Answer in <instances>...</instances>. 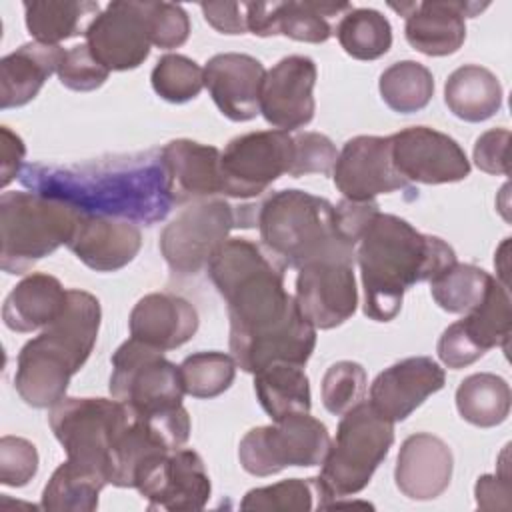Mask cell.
I'll return each mask as SVG.
<instances>
[{
    "label": "cell",
    "instance_id": "obj_8",
    "mask_svg": "<svg viewBox=\"0 0 512 512\" xmlns=\"http://www.w3.org/2000/svg\"><path fill=\"white\" fill-rule=\"evenodd\" d=\"M128 418V408L114 398L64 396L50 408L48 424L66 460L102 474L110 484L112 454Z\"/></svg>",
    "mask_w": 512,
    "mask_h": 512
},
{
    "label": "cell",
    "instance_id": "obj_40",
    "mask_svg": "<svg viewBox=\"0 0 512 512\" xmlns=\"http://www.w3.org/2000/svg\"><path fill=\"white\" fill-rule=\"evenodd\" d=\"M314 496H318L314 478H288L270 486L248 490L240 502V508L266 512H306L314 508Z\"/></svg>",
    "mask_w": 512,
    "mask_h": 512
},
{
    "label": "cell",
    "instance_id": "obj_37",
    "mask_svg": "<svg viewBox=\"0 0 512 512\" xmlns=\"http://www.w3.org/2000/svg\"><path fill=\"white\" fill-rule=\"evenodd\" d=\"M492 280L494 276H490L484 268L454 262L450 268L430 280V294L442 310L452 314H468L482 304Z\"/></svg>",
    "mask_w": 512,
    "mask_h": 512
},
{
    "label": "cell",
    "instance_id": "obj_5",
    "mask_svg": "<svg viewBox=\"0 0 512 512\" xmlns=\"http://www.w3.org/2000/svg\"><path fill=\"white\" fill-rule=\"evenodd\" d=\"M260 240L284 268H302L316 260H356V248L344 242L334 224V206L298 188L272 192L256 206Z\"/></svg>",
    "mask_w": 512,
    "mask_h": 512
},
{
    "label": "cell",
    "instance_id": "obj_50",
    "mask_svg": "<svg viewBox=\"0 0 512 512\" xmlns=\"http://www.w3.org/2000/svg\"><path fill=\"white\" fill-rule=\"evenodd\" d=\"M204 20L222 34L248 32V2H202Z\"/></svg>",
    "mask_w": 512,
    "mask_h": 512
},
{
    "label": "cell",
    "instance_id": "obj_45",
    "mask_svg": "<svg viewBox=\"0 0 512 512\" xmlns=\"http://www.w3.org/2000/svg\"><path fill=\"white\" fill-rule=\"evenodd\" d=\"M36 446L20 436L0 438V484L20 488L26 486L38 472Z\"/></svg>",
    "mask_w": 512,
    "mask_h": 512
},
{
    "label": "cell",
    "instance_id": "obj_33",
    "mask_svg": "<svg viewBox=\"0 0 512 512\" xmlns=\"http://www.w3.org/2000/svg\"><path fill=\"white\" fill-rule=\"evenodd\" d=\"M108 480L72 460L62 462L42 490L40 506L50 512H92Z\"/></svg>",
    "mask_w": 512,
    "mask_h": 512
},
{
    "label": "cell",
    "instance_id": "obj_28",
    "mask_svg": "<svg viewBox=\"0 0 512 512\" xmlns=\"http://www.w3.org/2000/svg\"><path fill=\"white\" fill-rule=\"evenodd\" d=\"M68 290L56 276L32 272L22 278L6 296L2 320L14 332H34L52 324L64 310Z\"/></svg>",
    "mask_w": 512,
    "mask_h": 512
},
{
    "label": "cell",
    "instance_id": "obj_1",
    "mask_svg": "<svg viewBox=\"0 0 512 512\" xmlns=\"http://www.w3.org/2000/svg\"><path fill=\"white\" fill-rule=\"evenodd\" d=\"M228 306L230 354L256 374L272 362L304 366L316 346V328L284 288V266L248 238H228L206 266Z\"/></svg>",
    "mask_w": 512,
    "mask_h": 512
},
{
    "label": "cell",
    "instance_id": "obj_9",
    "mask_svg": "<svg viewBox=\"0 0 512 512\" xmlns=\"http://www.w3.org/2000/svg\"><path fill=\"white\" fill-rule=\"evenodd\" d=\"M110 396L136 416H150L182 406L180 368L162 350L128 338L112 354Z\"/></svg>",
    "mask_w": 512,
    "mask_h": 512
},
{
    "label": "cell",
    "instance_id": "obj_32",
    "mask_svg": "<svg viewBox=\"0 0 512 512\" xmlns=\"http://www.w3.org/2000/svg\"><path fill=\"white\" fill-rule=\"evenodd\" d=\"M510 402L508 382L492 372L470 374L456 388L458 414L478 428L502 424L510 414Z\"/></svg>",
    "mask_w": 512,
    "mask_h": 512
},
{
    "label": "cell",
    "instance_id": "obj_16",
    "mask_svg": "<svg viewBox=\"0 0 512 512\" xmlns=\"http://www.w3.org/2000/svg\"><path fill=\"white\" fill-rule=\"evenodd\" d=\"M86 46L110 72L134 70L150 54V30L144 2L114 0L86 30Z\"/></svg>",
    "mask_w": 512,
    "mask_h": 512
},
{
    "label": "cell",
    "instance_id": "obj_49",
    "mask_svg": "<svg viewBox=\"0 0 512 512\" xmlns=\"http://www.w3.org/2000/svg\"><path fill=\"white\" fill-rule=\"evenodd\" d=\"M436 352H438V358L442 360L444 366L452 368V370H460V368H466L470 364H474L478 358H482L484 354L464 336V332L460 330L458 322L450 324L440 340H438V346H436Z\"/></svg>",
    "mask_w": 512,
    "mask_h": 512
},
{
    "label": "cell",
    "instance_id": "obj_30",
    "mask_svg": "<svg viewBox=\"0 0 512 512\" xmlns=\"http://www.w3.org/2000/svg\"><path fill=\"white\" fill-rule=\"evenodd\" d=\"M22 6L30 36L44 44L86 34L100 14V4L90 0H32Z\"/></svg>",
    "mask_w": 512,
    "mask_h": 512
},
{
    "label": "cell",
    "instance_id": "obj_25",
    "mask_svg": "<svg viewBox=\"0 0 512 512\" xmlns=\"http://www.w3.org/2000/svg\"><path fill=\"white\" fill-rule=\"evenodd\" d=\"M200 318L192 302L170 292L142 296L128 318L130 338L162 352L186 344L198 330Z\"/></svg>",
    "mask_w": 512,
    "mask_h": 512
},
{
    "label": "cell",
    "instance_id": "obj_23",
    "mask_svg": "<svg viewBox=\"0 0 512 512\" xmlns=\"http://www.w3.org/2000/svg\"><path fill=\"white\" fill-rule=\"evenodd\" d=\"M66 246L88 268L116 272L136 258L142 234L130 220L80 212Z\"/></svg>",
    "mask_w": 512,
    "mask_h": 512
},
{
    "label": "cell",
    "instance_id": "obj_14",
    "mask_svg": "<svg viewBox=\"0 0 512 512\" xmlns=\"http://www.w3.org/2000/svg\"><path fill=\"white\" fill-rule=\"evenodd\" d=\"M294 300L300 314L316 330L344 324L358 306L354 262L328 258L298 268Z\"/></svg>",
    "mask_w": 512,
    "mask_h": 512
},
{
    "label": "cell",
    "instance_id": "obj_26",
    "mask_svg": "<svg viewBox=\"0 0 512 512\" xmlns=\"http://www.w3.org/2000/svg\"><path fill=\"white\" fill-rule=\"evenodd\" d=\"M220 150L188 138L170 140L160 156L172 180L176 204L206 200L222 194Z\"/></svg>",
    "mask_w": 512,
    "mask_h": 512
},
{
    "label": "cell",
    "instance_id": "obj_39",
    "mask_svg": "<svg viewBox=\"0 0 512 512\" xmlns=\"http://www.w3.org/2000/svg\"><path fill=\"white\" fill-rule=\"evenodd\" d=\"M154 92L172 104L194 100L204 88V68L184 54H164L152 68Z\"/></svg>",
    "mask_w": 512,
    "mask_h": 512
},
{
    "label": "cell",
    "instance_id": "obj_51",
    "mask_svg": "<svg viewBox=\"0 0 512 512\" xmlns=\"http://www.w3.org/2000/svg\"><path fill=\"white\" fill-rule=\"evenodd\" d=\"M26 156L24 140L8 126H0V186L6 188L14 178L20 176Z\"/></svg>",
    "mask_w": 512,
    "mask_h": 512
},
{
    "label": "cell",
    "instance_id": "obj_15",
    "mask_svg": "<svg viewBox=\"0 0 512 512\" xmlns=\"http://www.w3.org/2000/svg\"><path fill=\"white\" fill-rule=\"evenodd\" d=\"M392 164L408 182L450 184L470 174V160L462 146L444 132L410 126L390 136Z\"/></svg>",
    "mask_w": 512,
    "mask_h": 512
},
{
    "label": "cell",
    "instance_id": "obj_34",
    "mask_svg": "<svg viewBox=\"0 0 512 512\" xmlns=\"http://www.w3.org/2000/svg\"><path fill=\"white\" fill-rule=\"evenodd\" d=\"M458 326L482 354H486L490 348L508 350L512 334L508 286L494 278L482 304L464 314V318L458 320Z\"/></svg>",
    "mask_w": 512,
    "mask_h": 512
},
{
    "label": "cell",
    "instance_id": "obj_21",
    "mask_svg": "<svg viewBox=\"0 0 512 512\" xmlns=\"http://www.w3.org/2000/svg\"><path fill=\"white\" fill-rule=\"evenodd\" d=\"M264 66L258 58L240 52L212 56L204 66V86L218 110L232 122H248L260 114Z\"/></svg>",
    "mask_w": 512,
    "mask_h": 512
},
{
    "label": "cell",
    "instance_id": "obj_19",
    "mask_svg": "<svg viewBox=\"0 0 512 512\" xmlns=\"http://www.w3.org/2000/svg\"><path fill=\"white\" fill-rule=\"evenodd\" d=\"M404 16L406 42L426 56H448L460 50L466 40V18H474L488 8V2L428 0V2H388Z\"/></svg>",
    "mask_w": 512,
    "mask_h": 512
},
{
    "label": "cell",
    "instance_id": "obj_48",
    "mask_svg": "<svg viewBox=\"0 0 512 512\" xmlns=\"http://www.w3.org/2000/svg\"><path fill=\"white\" fill-rule=\"evenodd\" d=\"M508 144L510 132L506 128H492L476 138L474 164L486 174L508 176Z\"/></svg>",
    "mask_w": 512,
    "mask_h": 512
},
{
    "label": "cell",
    "instance_id": "obj_41",
    "mask_svg": "<svg viewBox=\"0 0 512 512\" xmlns=\"http://www.w3.org/2000/svg\"><path fill=\"white\" fill-rule=\"evenodd\" d=\"M366 384L368 378L362 364L352 360H338L330 364L320 384L324 408L334 416H342L364 400Z\"/></svg>",
    "mask_w": 512,
    "mask_h": 512
},
{
    "label": "cell",
    "instance_id": "obj_2",
    "mask_svg": "<svg viewBox=\"0 0 512 512\" xmlns=\"http://www.w3.org/2000/svg\"><path fill=\"white\" fill-rule=\"evenodd\" d=\"M30 192L66 202L82 214L152 226L176 204L160 152L94 158L74 164H26L18 176Z\"/></svg>",
    "mask_w": 512,
    "mask_h": 512
},
{
    "label": "cell",
    "instance_id": "obj_11",
    "mask_svg": "<svg viewBox=\"0 0 512 512\" xmlns=\"http://www.w3.org/2000/svg\"><path fill=\"white\" fill-rule=\"evenodd\" d=\"M232 228H238V206L222 198L196 200L166 224L160 252L174 274L192 276L210 264Z\"/></svg>",
    "mask_w": 512,
    "mask_h": 512
},
{
    "label": "cell",
    "instance_id": "obj_24",
    "mask_svg": "<svg viewBox=\"0 0 512 512\" xmlns=\"http://www.w3.org/2000/svg\"><path fill=\"white\" fill-rule=\"evenodd\" d=\"M454 456L450 446L430 434H410L398 452L394 480L398 490L410 500H434L450 486Z\"/></svg>",
    "mask_w": 512,
    "mask_h": 512
},
{
    "label": "cell",
    "instance_id": "obj_20",
    "mask_svg": "<svg viewBox=\"0 0 512 512\" xmlns=\"http://www.w3.org/2000/svg\"><path fill=\"white\" fill-rule=\"evenodd\" d=\"M446 374L430 356H410L382 370L370 386L372 408L390 422L406 420L428 396L444 388Z\"/></svg>",
    "mask_w": 512,
    "mask_h": 512
},
{
    "label": "cell",
    "instance_id": "obj_42",
    "mask_svg": "<svg viewBox=\"0 0 512 512\" xmlns=\"http://www.w3.org/2000/svg\"><path fill=\"white\" fill-rule=\"evenodd\" d=\"M56 74L62 86L74 92H92L108 80L110 70L94 58V54L84 42L64 50Z\"/></svg>",
    "mask_w": 512,
    "mask_h": 512
},
{
    "label": "cell",
    "instance_id": "obj_3",
    "mask_svg": "<svg viewBox=\"0 0 512 512\" xmlns=\"http://www.w3.org/2000/svg\"><path fill=\"white\" fill-rule=\"evenodd\" d=\"M356 262L364 314L376 322H390L402 308L404 292L450 268L456 252L442 238L418 232L404 218L378 212L356 244Z\"/></svg>",
    "mask_w": 512,
    "mask_h": 512
},
{
    "label": "cell",
    "instance_id": "obj_27",
    "mask_svg": "<svg viewBox=\"0 0 512 512\" xmlns=\"http://www.w3.org/2000/svg\"><path fill=\"white\" fill-rule=\"evenodd\" d=\"M60 44L28 42L0 60V108H20L34 100L44 82L58 70Z\"/></svg>",
    "mask_w": 512,
    "mask_h": 512
},
{
    "label": "cell",
    "instance_id": "obj_47",
    "mask_svg": "<svg viewBox=\"0 0 512 512\" xmlns=\"http://www.w3.org/2000/svg\"><path fill=\"white\" fill-rule=\"evenodd\" d=\"M378 202L376 200H340L334 206V224L344 242L356 248L358 240L362 238L364 230L372 222V218L378 214Z\"/></svg>",
    "mask_w": 512,
    "mask_h": 512
},
{
    "label": "cell",
    "instance_id": "obj_36",
    "mask_svg": "<svg viewBox=\"0 0 512 512\" xmlns=\"http://www.w3.org/2000/svg\"><path fill=\"white\" fill-rule=\"evenodd\" d=\"M344 52L356 60H376L392 46V26L374 8H350L336 26Z\"/></svg>",
    "mask_w": 512,
    "mask_h": 512
},
{
    "label": "cell",
    "instance_id": "obj_7",
    "mask_svg": "<svg viewBox=\"0 0 512 512\" xmlns=\"http://www.w3.org/2000/svg\"><path fill=\"white\" fill-rule=\"evenodd\" d=\"M80 210L38 192L8 190L0 196V268L26 274L36 262L68 244Z\"/></svg>",
    "mask_w": 512,
    "mask_h": 512
},
{
    "label": "cell",
    "instance_id": "obj_35",
    "mask_svg": "<svg viewBox=\"0 0 512 512\" xmlns=\"http://www.w3.org/2000/svg\"><path fill=\"white\" fill-rule=\"evenodd\" d=\"M384 104L398 114H412L428 106L434 96L432 72L416 60L390 64L378 80Z\"/></svg>",
    "mask_w": 512,
    "mask_h": 512
},
{
    "label": "cell",
    "instance_id": "obj_18",
    "mask_svg": "<svg viewBox=\"0 0 512 512\" xmlns=\"http://www.w3.org/2000/svg\"><path fill=\"white\" fill-rule=\"evenodd\" d=\"M316 64L312 58L292 54L276 62L262 80L260 114L276 130H296L312 122L316 102Z\"/></svg>",
    "mask_w": 512,
    "mask_h": 512
},
{
    "label": "cell",
    "instance_id": "obj_31",
    "mask_svg": "<svg viewBox=\"0 0 512 512\" xmlns=\"http://www.w3.org/2000/svg\"><path fill=\"white\" fill-rule=\"evenodd\" d=\"M254 392L272 422L290 414L310 412V380L302 366L272 362L254 374Z\"/></svg>",
    "mask_w": 512,
    "mask_h": 512
},
{
    "label": "cell",
    "instance_id": "obj_29",
    "mask_svg": "<svg viewBox=\"0 0 512 512\" xmlns=\"http://www.w3.org/2000/svg\"><path fill=\"white\" fill-rule=\"evenodd\" d=\"M444 100L456 118L464 122H484L502 106V84L488 68L464 64L448 76Z\"/></svg>",
    "mask_w": 512,
    "mask_h": 512
},
{
    "label": "cell",
    "instance_id": "obj_13",
    "mask_svg": "<svg viewBox=\"0 0 512 512\" xmlns=\"http://www.w3.org/2000/svg\"><path fill=\"white\" fill-rule=\"evenodd\" d=\"M134 488L148 508L160 510H202L212 492L210 476L200 454L192 448H178L150 458L136 474Z\"/></svg>",
    "mask_w": 512,
    "mask_h": 512
},
{
    "label": "cell",
    "instance_id": "obj_38",
    "mask_svg": "<svg viewBox=\"0 0 512 512\" xmlns=\"http://www.w3.org/2000/svg\"><path fill=\"white\" fill-rule=\"evenodd\" d=\"M180 378L184 392L194 398H216L226 392L236 376V360L226 352H196L182 360Z\"/></svg>",
    "mask_w": 512,
    "mask_h": 512
},
{
    "label": "cell",
    "instance_id": "obj_10",
    "mask_svg": "<svg viewBox=\"0 0 512 512\" xmlns=\"http://www.w3.org/2000/svg\"><path fill=\"white\" fill-rule=\"evenodd\" d=\"M328 446L326 424L310 412H298L248 430L238 444V460L248 474L264 478L290 466H320Z\"/></svg>",
    "mask_w": 512,
    "mask_h": 512
},
{
    "label": "cell",
    "instance_id": "obj_22",
    "mask_svg": "<svg viewBox=\"0 0 512 512\" xmlns=\"http://www.w3.org/2000/svg\"><path fill=\"white\" fill-rule=\"evenodd\" d=\"M350 8L348 2L320 0L248 2V32L260 38L288 36L298 42L322 44L332 36L328 16Z\"/></svg>",
    "mask_w": 512,
    "mask_h": 512
},
{
    "label": "cell",
    "instance_id": "obj_4",
    "mask_svg": "<svg viewBox=\"0 0 512 512\" xmlns=\"http://www.w3.org/2000/svg\"><path fill=\"white\" fill-rule=\"evenodd\" d=\"M100 318L98 298L72 288L62 314L20 348L14 388L28 406L52 408L66 396L70 378L92 354Z\"/></svg>",
    "mask_w": 512,
    "mask_h": 512
},
{
    "label": "cell",
    "instance_id": "obj_44",
    "mask_svg": "<svg viewBox=\"0 0 512 512\" xmlns=\"http://www.w3.org/2000/svg\"><path fill=\"white\" fill-rule=\"evenodd\" d=\"M294 154L288 174L298 178L304 174H332L338 150L332 140L320 132H300L292 136Z\"/></svg>",
    "mask_w": 512,
    "mask_h": 512
},
{
    "label": "cell",
    "instance_id": "obj_12",
    "mask_svg": "<svg viewBox=\"0 0 512 512\" xmlns=\"http://www.w3.org/2000/svg\"><path fill=\"white\" fill-rule=\"evenodd\" d=\"M294 140L284 130H258L232 138L220 154L222 194L230 198H254L288 174Z\"/></svg>",
    "mask_w": 512,
    "mask_h": 512
},
{
    "label": "cell",
    "instance_id": "obj_46",
    "mask_svg": "<svg viewBox=\"0 0 512 512\" xmlns=\"http://www.w3.org/2000/svg\"><path fill=\"white\" fill-rule=\"evenodd\" d=\"M508 446H504L500 458H498V470L496 474H482L476 480L474 496L476 506L480 510H510L512 500V482H510V462H508Z\"/></svg>",
    "mask_w": 512,
    "mask_h": 512
},
{
    "label": "cell",
    "instance_id": "obj_43",
    "mask_svg": "<svg viewBox=\"0 0 512 512\" xmlns=\"http://www.w3.org/2000/svg\"><path fill=\"white\" fill-rule=\"evenodd\" d=\"M152 46L178 48L190 36V18L180 4L172 2H144Z\"/></svg>",
    "mask_w": 512,
    "mask_h": 512
},
{
    "label": "cell",
    "instance_id": "obj_6",
    "mask_svg": "<svg viewBox=\"0 0 512 512\" xmlns=\"http://www.w3.org/2000/svg\"><path fill=\"white\" fill-rule=\"evenodd\" d=\"M394 442V422L362 400L346 410L330 440L322 470L314 478L318 508H330L340 498L362 492Z\"/></svg>",
    "mask_w": 512,
    "mask_h": 512
},
{
    "label": "cell",
    "instance_id": "obj_17",
    "mask_svg": "<svg viewBox=\"0 0 512 512\" xmlns=\"http://www.w3.org/2000/svg\"><path fill=\"white\" fill-rule=\"evenodd\" d=\"M332 180L348 200H374L378 194L410 188L392 164L390 136H354L338 152Z\"/></svg>",
    "mask_w": 512,
    "mask_h": 512
}]
</instances>
